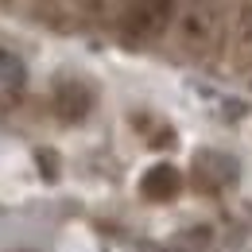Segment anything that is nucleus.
<instances>
[{"label":"nucleus","mask_w":252,"mask_h":252,"mask_svg":"<svg viewBox=\"0 0 252 252\" xmlns=\"http://www.w3.org/2000/svg\"><path fill=\"white\" fill-rule=\"evenodd\" d=\"M0 70H4V78H16V86L24 82V66L16 63V59H8V55H0Z\"/></svg>","instance_id":"f03ea898"},{"label":"nucleus","mask_w":252,"mask_h":252,"mask_svg":"<svg viewBox=\"0 0 252 252\" xmlns=\"http://www.w3.org/2000/svg\"><path fill=\"white\" fill-rule=\"evenodd\" d=\"M140 190H144V198L167 202V198H175V194H179V171H175V167H167V163H159V167H152V171L144 175Z\"/></svg>","instance_id":"f257e3e1"}]
</instances>
